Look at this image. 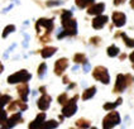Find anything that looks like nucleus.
Segmentation results:
<instances>
[{"label": "nucleus", "instance_id": "1a4fd4ad", "mask_svg": "<svg viewBox=\"0 0 134 129\" xmlns=\"http://www.w3.org/2000/svg\"><path fill=\"white\" fill-rule=\"evenodd\" d=\"M51 96L49 95H47V94H44V95H42L41 96V99L38 100V108L41 109V110H47L48 108H49V104H51Z\"/></svg>", "mask_w": 134, "mask_h": 129}, {"label": "nucleus", "instance_id": "20e7f679", "mask_svg": "<svg viewBox=\"0 0 134 129\" xmlns=\"http://www.w3.org/2000/svg\"><path fill=\"white\" fill-rule=\"evenodd\" d=\"M92 76H94V78H96L97 81H100V82L103 83H109L110 81V77H109V74H108V70L103 66H99L94 70V72H92Z\"/></svg>", "mask_w": 134, "mask_h": 129}, {"label": "nucleus", "instance_id": "dca6fc26", "mask_svg": "<svg viewBox=\"0 0 134 129\" xmlns=\"http://www.w3.org/2000/svg\"><path fill=\"white\" fill-rule=\"evenodd\" d=\"M57 51V48H54V47H46V48H43L42 49V57L43 58H48V57H51L53 53Z\"/></svg>", "mask_w": 134, "mask_h": 129}, {"label": "nucleus", "instance_id": "39448f33", "mask_svg": "<svg viewBox=\"0 0 134 129\" xmlns=\"http://www.w3.org/2000/svg\"><path fill=\"white\" fill-rule=\"evenodd\" d=\"M77 99H79V96H77V95H75L70 101H67V104L63 106V109H62V114H63V116L70 118V116H72V115L76 113V110H77V105H76Z\"/></svg>", "mask_w": 134, "mask_h": 129}, {"label": "nucleus", "instance_id": "f03ea898", "mask_svg": "<svg viewBox=\"0 0 134 129\" xmlns=\"http://www.w3.org/2000/svg\"><path fill=\"white\" fill-rule=\"evenodd\" d=\"M120 123V116L116 111H111L104 118L103 121V129H111L115 125H118Z\"/></svg>", "mask_w": 134, "mask_h": 129}, {"label": "nucleus", "instance_id": "473e14b6", "mask_svg": "<svg viewBox=\"0 0 134 129\" xmlns=\"http://www.w3.org/2000/svg\"><path fill=\"white\" fill-rule=\"evenodd\" d=\"M39 91H41V92H42V94L44 95V94H46V92H44V91H46V87H44V86H42V87L39 89Z\"/></svg>", "mask_w": 134, "mask_h": 129}, {"label": "nucleus", "instance_id": "c756f323", "mask_svg": "<svg viewBox=\"0 0 134 129\" xmlns=\"http://www.w3.org/2000/svg\"><path fill=\"white\" fill-rule=\"evenodd\" d=\"M90 68H91L90 63L89 62H85V63H83V71H85V72H87V71H90Z\"/></svg>", "mask_w": 134, "mask_h": 129}, {"label": "nucleus", "instance_id": "7c9ffc66", "mask_svg": "<svg viewBox=\"0 0 134 129\" xmlns=\"http://www.w3.org/2000/svg\"><path fill=\"white\" fill-rule=\"evenodd\" d=\"M129 58H130V61L133 62V67H134V52H132V54L129 56Z\"/></svg>", "mask_w": 134, "mask_h": 129}, {"label": "nucleus", "instance_id": "393cba45", "mask_svg": "<svg viewBox=\"0 0 134 129\" xmlns=\"http://www.w3.org/2000/svg\"><path fill=\"white\" fill-rule=\"evenodd\" d=\"M46 70H47V66H46V63H42L41 66H39V68H38V76L39 77H43V75H44Z\"/></svg>", "mask_w": 134, "mask_h": 129}, {"label": "nucleus", "instance_id": "2f4dec72", "mask_svg": "<svg viewBox=\"0 0 134 129\" xmlns=\"http://www.w3.org/2000/svg\"><path fill=\"white\" fill-rule=\"evenodd\" d=\"M121 3H123V0H114V4H115V5H119Z\"/></svg>", "mask_w": 134, "mask_h": 129}, {"label": "nucleus", "instance_id": "4468645a", "mask_svg": "<svg viewBox=\"0 0 134 129\" xmlns=\"http://www.w3.org/2000/svg\"><path fill=\"white\" fill-rule=\"evenodd\" d=\"M16 90H18V94H19V96H20V99H22L23 101H27V99H28V91H29L28 85L25 82L20 83V85L16 87Z\"/></svg>", "mask_w": 134, "mask_h": 129}, {"label": "nucleus", "instance_id": "72a5a7b5", "mask_svg": "<svg viewBox=\"0 0 134 129\" xmlns=\"http://www.w3.org/2000/svg\"><path fill=\"white\" fill-rule=\"evenodd\" d=\"M63 81H65V83H68V77H63Z\"/></svg>", "mask_w": 134, "mask_h": 129}, {"label": "nucleus", "instance_id": "7ed1b4c3", "mask_svg": "<svg viewBox=\"0 0 134 129\" xmlns=\"http://www.w3.org/2000/svg\"><path fill=\"white\" fill-rule=\"evenodd\" d=\"M30 74L27 71V70H22L19 72H15L13 75H10L8 77V82L9 83H18V82H25L30 80Z\"/></svg>", "mask_w": 134, "mask_h": 129}, {"label": "nucleus", "instance_id": "9b49d317", "mask_svg": "<svg viewBox=\"0 0 134 129\" xmlns=\"http://www.w3.org/2000/svg\"><path fill=\"white\" fill-rule=\"evenodd\" d=\"M106 23H108V16L106 15H99L92 20V27L95 29H101Z\"/></svg>", "mask_w": 134, "mask_h": 129}, {"label": "nucleus", "instance_id": "e433bc0d", "mask_svg": "<svg viewBox=\"0 0 134 129\" xmlns=\"http://www.w3.org/2000/svg\"><path fill=\"white\" fill-rule=\"evenodd\" d=\"M71 129H75V128H71Z\"/></svg>", "mask_w": 134, "mask_h": 129}, {"label": "nucleus", "instance_id": "bb28decb", "mask_svg": "<svg viewBox=\"0 0 134 129\" xmlns=\"http://www.w3.org/2000/svg\"><path fill=\"white\" fill-rule=\"evenodd\" d=\"M62 3H63V1H60V0H58V1H47V5H48V7H54V5L57 7V5H61Z\"/></svg>", "mask_w": 134, "mask_h": 129}, {"label": "nucleus", "instance_id": "6e6552de", "mask_svg": "<svg viewBox=\"0 0 134 129\" xmlns=\"http://www.w3.org/2000/svg\"><path fill=\"white\" fill-rule=\"evenodd\" d=\"M36 27H37V29L41 28V27H43L46 32L49 33L53 29V20L52 19H39L37 22V24H36Z\"/></svg>", "mask_w": 134, "mask_h": 129}, {"label": "nucleus", "instance_id": "ddd939ff", "mask_svg": "<svg viewBox=\"0 0 134 129\" xmlns=\"http://www.w3.org/2000/svg\"><path fill=\"white\" fill-rule=\"evenodd\" d=\"M44 119H46V113H41L37 118L29 124V129H39L41 125L44 123Z\"/></svg>", "mask_w": 134, "mask_h": 129}, {"label": "nucleus", "instance_id": "f704fd0d", "mask_svg": "<svg viewBox=\"0 0 134 129\" xmlns=\"http://www.w3.org/2000/svg\"><path fill=\"white\" fill-rule=\"evenodd\" d=\"M130 7L134 9V0H130Z\"/></svg>", "mask_w": 134, "mask_h": 129}, {"label": "nucleus", "instance_id": "b1692460", "mask_svg": "<svg viewBox=\"0 0 134 129\" xmlns=\"http://www.w3.org/2000/svg\"><path fill=\"white\" fill-rule=\"evenodd\" d=\"M13 30H15V27L13 25V24H10V25H8V27H5L4 28V32H3V37H7L9 33H12Z\"/></svg>", "mask_w": 134, "mask_h": 129}, {"label": "nucleus", "instance_id": "a878e982", "mask_svg": "<svg viewBox=\"0 0 134 129\" xmlns=\"http://www.w3.org/2000/svg\"><path fill=\"white\" fill-rule=\"evenodd\" d=\"M57 100H58V103H60V104H62V105L67 104V103H66V101H67V94H66V92H65V94H61Z\"/></svg>", "mask_w": 134, "mask_h": 129}, {"label": "nucleus", "instance_id": "f8f14e48", "mask_svg": "<svg viewBox=\"0 0 134 129\" xmlns=\"http://www.w3.org/2000/svg\"><path fill=\"white\" fill-rule=\"evenodd\" d=\"M104 8H105V5L103 3L94 4L92 7H90L89 9H87V13H89L90 15H96V16H99V15L104 12Z\"/></svg>", "mask_w": 134, "mask_h": 129}, {"label": "nucleus", "instance_id": "cd10ccee", "mask_svg": "<svg viewBox=\"0 0 134 129\" xmlns=\"http://www.w3.org/2000/svg\"><path fill=\"white\" fill-rule=\"evenodd\" d=\"M1 101H3L4 105L8 104V101H10V96H9V95H3V96H1Z\"/></svg>", "mask_w": 134, "mask_h": 129}, {"label": "nucleus", "instance_id": "5701e85b", "mask_svg": "<svg viewBox=\"0 0 134 129\" xmlns=\"http://www.w3.org/2000/svg\"><path fill=\"white\" fill-rule=\"evenodd\" d=\"M108 54H109L110 57L118 56V54H119V48H118L116 46H110V47L108 48Z\"/></svg>", "mask_w": 134, "mask_h": 129}, {"label": "nucleus", "instance_id": "2eb2a0df", "mask_svg": "<svg viewBox=\"0 0 134 129\" xmlns=\"http://www.w3.org/2000/svg\"><path fill=\"white\" fill-rule=\"evenodd\" d=\"M95 92H96V87H95V86L89 87V89H86V90L83 91L82 99H83V100H89V99H91L94 95H95Z\"/></svg>", "mask_w": 134, "mask_h": 129}, {"label": "nucleus", "instance_id": "f3484780", "mask_svg": "<svg viewBox=\"0 0 134 129\" xmlns=\"http://www.w3.org/2000/svg\"><path fill=\"white\" fill-rule=\"evenodd\" d=\"M57 125H58V123L56 120H48V121H44L41 125L39 129H54V128H57Z\"/></svg>", "mask_w": 134, "mask_h": 129}, {"label": "nucleus", "instance_id": "0eeeda50", "mask_svg": "<svg viewBox=\"0 0 134 129\" xmlns=\"http://www.w3.org/2000/svg\"><path fill=\"white\" fill-rule=\"evenodd\" d=\"M67 66H68L67 58H60L54 65V74L56 75H62V72L67 68Z\"/></svg>", "mask_w": 134, "mask_h": 129}, {"label": "nucleus", "instance_id": "6ab92c4d", "mask_svg": "<svg viewBox=\"0 0 134 129\" xmlns=\"http://www.w3.org/2000/svg\"><path fill=\"white\" fill-rule=\"evenodd\" d=\"M119 36L123 38V39H124V43L127 44V47H130V48H133V47H134V39H130V38L128 37L125 33H120Z\"/></svg>", "mask_w": 134, "mask_h": 129}, {"label": "nucleus", "instance_id": "412c9836", "mask_svg": "<svg viewBox=\"0 0 134 129\" xmlns=\"http://www.w3.org/2000/svg\"><path fill=\"white\" fill-rule=\"evenodd\" d=\"M74 60L76 63H82V62L85 63V62H87V61H86V56H85L83 53H76L74 56Z\"/></svg>", "mask_w": 134, "mask_h": 129}, {"label": "nucleus", "instance_id": "4be33fe9", "mask_svg": "<svg viewBox=\"0 0 134 129\" xmlns=\"http://www.w3.org/2000/svg\"><path fill=\"white\" fill-rule=\"evenodd\" d=\"M121 101H123V99L119 98L115 103H113V104H108V103H106V104L104 105V109L105 110H111V109H114V108H116L118 105H120V104H121Z\"/></svg>", "mask_w": 134, "mask_h": 129}, {"label": "nucleus", "instance_id": "f257e3e1", "mask_svg": "<svg viewBox=\"0 0 134 129\" xmlns=\"http://www.w3.org/2000/svg\"><path fill=\"white\" fill-rule=\"evenodd\" d=\"M71 16H72V13L70 10H63V13L61 15V20H62V27L65 28V32L67 34L75 36L77 33V23Z\"/></svg>", "mask_w": 134, "mask_h": 129}, {"label": "nucleus", "instance_id": "aec40b11", "mask_svg": "<svg viewBox=\"0 0 134 129\" xmlns=\"http://www.w3.org/2000/svg\"><path fill=\"white\" fill-rule=\"evenodd\" d=\"M75 1H76V5H77L79 8H81V9L89 7L90 4L94 3V0H75Z\"/></svg>", "mask_w": 134, "mask_h": 129}, {"label": "nucleus", "instance_id": "a211bd4d", "mask_svg": "<svg viewBox=\"0 0 134 129\" xmlns=\"http://www.w3.org/2000/svg\"><path fill=\"white\" fill-rule=\"evenodd\" d=\"M76 127L80 129H87L90 127V121L86 119H79L76 121Z\"/></svg>", "mask_w": 134, "mask_h": 129}, {"label": "nucleus", "instance_id": "c85d7f7f", "mask_svg": "<svg viewBox=\"0 0 134 129\" xmlns=\"http://www.w3.org/2000/svg\"><path fill=\"white\" fill-rule=\"evenodd\" d=\"M90 41H91V43H92V44H99V42H100V38L99 37H92L91 38V39H90Z\"/></svg>", "mask_w": 134, "mask_h": 129}, {"label": "nucleus", "instance_id": "9d476101", "mask_svg": "<svg viewBox=\"0 0 134 129\" xmlns=\"http://www.w3.org/2000/svg\"><path fill=\"white\" fill-rule=\"evenodd\" d=\"M125 20H127L125 15L123 14V13H120V12H115L113 14V22H114V24L116 27H123L125 24Z\"/></svg>", "mask_w": 134, "mask_h": 129}, {"label": "nucleus", "instance_id": "c9c22d12", "mask_svg": "<svg viewBox=\"0 0 134 129\" xmlns=\"http://www.w3.org/2000/svg\"><path fill=\"white\" fill-rule=\"evenodd\" d=\"M91 129H96V128H91Z\"/></svg>", "mask_w": 134, "mask_h": 129}, {"label": "nucleus", "instance_id": "423d86ee", "mask_svg": "<svg viewBox=\"0 0 134 129\" xmlns=\"http://www.w3.org/2000/svg\"><path fill=\"white\" fill-rule=\"evenodd\" d=\"M127 76L124 75H118L116 77V82H115V87H114V91L115 92H120V91H123L125 89V86H127Z\"/></svg>", "mask_w": 134, "mask_h": 129}]
</instances>
